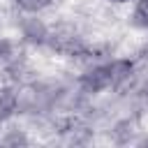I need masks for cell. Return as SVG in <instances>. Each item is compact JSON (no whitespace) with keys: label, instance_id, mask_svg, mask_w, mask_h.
<instances>
[{"label":"cell","instance_id":"obj_2","mask_svg":"<svg viewBox=\"0 0 148 148\" xmlns=\"http://www.w3.org/2000/svg\"><path fill=\"white\" fill-rule=\"evenodd\" d=\"M16 109H18V97H16V92L9 90V88H2V90H0V123L7 120V118H12Z\"/></svg>","mask_w":148,"mask_h":148},{"label":"cell","instance_id":"obj_5","mask_svg":"<svg viewBox=\"0 0 148 148\" xmlns=\"http://www.w3.org/2000/svg\"><path fill=\"white\" fill-rule=\"evenodd\" d=\"M113 2H130V0H113Z\"/></svg>","mask_w":148,"mask_h":148},{"label":"cell","instance_id":"obj_4","mask_svg":"<svg viewBox=\"0 0 148 148\" xmlns=\"http://www.w3.org/2000/svg\"><path fill=\"white\" fill-rule=\"evenodd\" d=\"M16 5H18L23 12H28V14H37V12H42L44 7H49L51 0H16Z\"/></svg>","mask_w":148,"mask_h":148},{"label":"cell","instance_id":"obj_1","mask_svg":"<svg viewBox=\"0 0 148 148\" xmlns=\"http://www.w3.org/2000/svg\"><path fill=\"white\" fill-rule=\"evenodd\" d=\"M132 69L134 65L130 60H111L104 65H95L81 76V88L86 92H104L109 88H118L132 76Z\"/></svg>","mask_w":148,"mask_h":148},{"label":"cell","instance_id":"obj_3","mask_svg":"<svg viewBox=\"0 0 148 148\" xmlns=\"http://www.w3.org/2000/svg\"><path fill=\"white\" fill-rule=\"evenodd\" d=\"M134 23L143 30H148V0H139L134 7Z\"/></svg>","mask_w":148,"mask_h":148}]
</instances>
